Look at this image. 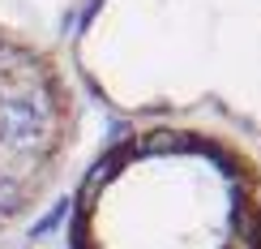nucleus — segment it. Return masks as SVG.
<instances>
[{
  "label": "nucleus",
  "mask_w": 261,
  "mask_h": 249,
  "mask_svg": "<svg viewBox=\"0 0 261 249\" xmlns=\"http://www.w3.org/2000/svg\"><path fill=\"white\" fill-rule=\"evenodd\" d=\"M257 232V159L184 121L120 133L69 202V249H253Z\"/></svg>",
  "instance_id": "nucleus-1"
},
{
  "label": "nucleus",
  "mask_w": 261,
  "mask_h": 249,
  "mask_svg": "<svg viewBox=\"0 0 261 249\" xmlns=\"http://www.w3.org/2000/svg\"><path fill=\"white\" fill-rule=\"evenodd\" d=\"M253 249H261V232H257V241H253Z\"/></svg>",
  "instance_id": "nucleus-2"
}]
</instances>
